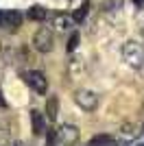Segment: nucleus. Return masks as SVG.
I'll list each match as a JSON object with an SVG mask.
<instances>
[{
  "label": "nucleus",
  "mask_w": 144,
  "mask_h": 146,
  "mask_svg": "<svg viewBox=\"0 0 144 146\" xmlns=\"http://www.w3.org/2000/svg\"><path fill=\"white\" fill-rule=\"evenodd\" d=\"M120 52H122V59H125V63H127L129 68L140 70V68L144 66V46H142V44H138L135 39L125 42Z\"/></svg>",
  "instance_id": "obj_1"
},
{
  "label": "nucleus",
  "mask_w": 144,
  "mask_h": 146,
  "mask_svg": "<svg viewBox=\"0 0 144 146\" xmlns=\"http://www.w3.org/2000/svg\"><path fill=\"white\" fill-rule=\"evenodd\" d=\"M33 48H35L37 52H42V55L50 52V50L55 48V33H53V29L42 26V29L37 31L35 37H33Z\"/></svg>",
  "instance_id": "obj_2"
},
{
  "label": "nucleus",
  "mask_w": 144,
  "mask_h": 146,
  "mask_svg": "<svg viewBox=\"0 0 144 146\" xmlns=\"http://www.w3.org/2000/svg\"><path fill=\"white\" fill-rule=\"evenodd\" d=\"M79 137H81V131H79V127H74V124H61L57 131H55V142L59 146H74L79 142Z\"/></svg>",
  "instance_id": "obj_3"
},
{
  "label": "nucleus",
  "mask_w": 144,
  "mask_h": 146,
  "mask_svg": "<svg viewBox=\"0 0 144 146\" xmlns=\"http://www.w3.org/2000/svg\"><path fill=\"white\" fill-rule=\"evenodd\" d=\"M98 94L92 90H77L74 92V103L81 107L83 111H94L96 107H98Z\"/></svg>",
  "instance_id": "obj_4"
},
{
  "label": "nucleus",
  "mask_w": 144,
  "mask_h": 146,
  "mask_svg": "<svg viewBox=\"0 0 144 146\" xmlns=\"http://www.w3.org/2000/svg\"><path fill=\"white\" fill-rule=\"evenodd\" d=\"M24 81H26V85L35 92V94H46L48 92V81H46V76H44V72H39V70L26 72L24 74Z\"/></svg>",
  "instance_id": "obj_5"
},
{
  "label": "nucleus",
  "mask_w": 144,
  "mask_h": 146,
  "mask_svg": "<svg viewBox=\"0 0 144 146\" xmlns=\"http://www.w3.org/2000/svg\"><path fill=\"white\" fill-rule=\"evenodd\" d=\"M53 26H55V31H59V33H74L77 22H74V18L68 15V13H57V15H53Z\"/></svg>",
  "instance_id": "obj_6"
},
{
  "label": "nucleus",
  "mask_w": 144,
  "mask_h": 146,
  "mask_svg": "<svg viewBox=\"0 0 144 146\" xmlns=\"http://www.w3.org/2000/svg\"><path fill=\"white\" fill-rule=\"evenodd\" d=\"M68 74H70L72 81H79V79L85 74V61L81 59V57L74 55L70 61H68Z\"/></svg>",
  "instance_id": "obj_7"
},
{
  "label": "nucleus",
  "mask_w": 144,
  "mask_h": 146,
  "mask_svg": "<svg viewBox=\"0 0 144 146\" xmlns=\"http://www.w3.org/2000/svg\"><path fill=\"white\" fill-rule=\"evenodd\" d=\"M31 129H33V135L46 133V116H44L42 111H37V109L31 111Z\"/></svg>",
  "instance_id": "obj_8"
},
{
  "label": "nucleus",
  "mask_w": 144,
  "mask_h": 146,
  "mask_svg": "<svg viewBox=\"0 0 144 146\" xmlns=\"http://www.w3.org/2000/svg\"><path fill=\"white\" fill-rule=\"evenodd\" d=\"M20 24H22V15L18 11H5L2 13V24L0 26H7L9 31H15V29H20Z\"/></svg>",
  "instance_id": "obj_9"
},
{
  "label": "nucleus",
  "mask_w": 144,
  "mask_h": 146,
  "mask_svg": "<svg viewBox=\"0 0 144 146\" xmlns=\"http://www.w3.org/2000/svg\"><path fill=\"white\" fill-rule=\"evenodd\" d=\"M122 0H103L101 2V11L105 13V15H118L120 11H122Z\"/></svg>",
  "instance_id": "obj_10"
},
{
  "label": "nucleus",
  "mask_w": 144,
  "mask_h": 146,
  "mask_svg": "<svg viewBox=\"0 0 144 146\" xmlns=\"http://www.w3.org/2000/svg\"><path fill=\"white\" fill-rule=\"evenodd\" d=\"M138 133H140L138 124H125V127L120 129V133H118V140L120 142H133L138 137Z\"/></svg>",
  "instance_id": "obj_11"
},
{
  "label": "nucleus",
  "mask_w": 144,
  "mask_h": 146,
  "mask_svg": "<svg viewBox=\"0 0 144 146\" xmlns=\"http://www.w3.org/2000/svg\"><path fill=\"white\" fill-rule=\"evenodd\" d=\"M57 116H59V100H57V96H50L46 103V118L53 122Z\"/></svg>",
  "instance_id": "obj_12"
},
{
  "label": "nucleus",
  "mask_w": 144,
  "mask_h": 146,
  "mask_svg": "<svg viewBox=\"0 0 144 146\" xmlns=\"http://www.w3.org/2000/svg\"><path fill=\"white\" fill-rule=\"evenodd\" d=\"M29 18L37 20V22H44V20L48 18V11L44 9V7H31L29 9Z\"/></svg>",
  "instance_id": "obj_13"
},
{
  "label": "nucleus",
  "mask_w": 144,
  "mask_h": 146,
  "mask_svg": "<svg viewBox=\"0 0 144 146\" xmlns=\"http://www.w3.org/2000/svg\"><path fill=\"white\" fill-rule=\"evenodd\" d=\"M87 13H90V2L81 5V7L77 9V11L72 13V18H74V22H77V24H81V22H83V20L87 18Z\"/></svg>",
  "instance_id": "obj_14"
},
{
  "label": "nucleus",
  "mask_w": 144,
  "mask_h": 146,
  "mask_svg": "<svg viewBox=\"0 0 144 146\" xmlns=\"http://www.w3.org/2000/svg\"><path fill=\"white\" fill-rule=\"evenodd\" d=\"M114 144H116L114 137H109V135H96L90 146H114Z\"/></svg>",
  "instance_id": "obj_15"
},
{
  "label": "nucleus",
  "mask_w": 144,
  "mask_h": 146,
  "mask_svg": "<svg viewBox=\"0 0 144 146\" xmlns=\"http://www.w3.org/2000/svg\"><path fill=\"white\" fill-rule=\"evenodd\" d=\"M79 46V33H72V37H70V42L66 44V48H68V52H72V50Z\"/></svg>",
  "instance_id": "obj_16"
},
{
  "label": "nucleus",
  "mask_w": 144,
  "mask_h": 146,
  "mask_svg": "<svg viewBox=\"0 0 144 146\" xmlns=\"http://www.w3.org/2000/svg\"><path fill=\"white\" fill-rule=\"evenodd\" d=\"M46 146H59L57 142H55V133H53V135H48V144H46Z\"/></svg>",
  "instance_id": "obj_17"
},
{
  "label": "nucleus",
  "mask_w": 144,
  "mask_h": 146,
  "mask_svg": "<svg viewBox=\"0 0 144 146\" xmlns=\"http://www.w3.org/2000/svg\"><path fill=\"white\" fill-rule=\"evenodd\" d=\"M138 15H140V20H144V5H140V13Z\"/></svg>",
  "instance_id": "obj_18"
},
{
  "label": "nucleus",
  "mask_w": 144,
  "mask_h": 146,
  "mask_svg": "<svg viewBox=\"0 0 144 146\" xmlns=\"http://www.w3.org/2000/svg\"><path fill=\"white\" fill-rule=\"evenodd\" d=\"M140 76H142V79H144V66L140 68Z\"/></svg>",
  "instance_id": "obj_19"
},
{
  "label": "nucleus",
  "mask_w": 144,
  "mask_h": 146,
  "mask_svg": "<svg viewBox=\"0 0 144 146\" xmlns=\"http://www.w3.org/2000/svg\"><path fill=\"white\" fill-rule=\"evenodd\" d=\"M0 105H2V107H5V100H2V94H0Z\"/></svg>",
  "instance_id": "obj_20"
},
{
  "label": "nucleus",
  "mask_w": 144,
  "mask_h": 146,
  "mask_svg": "<svg viewBox=\"0 0 144 146\" xmlns=\"http://www.w3.org/2000/svg\"><path fill=\"white\" fill-rule=\"evenodd\" d=\"M15 146H26V144H22V142H18V144H15Z\"/></svg>",
  "instance_id": "obj_21"
},
{
  "label": "nucleus",
  "mask_w": 144,
  "mask_h": 146,
  "mask_svg": "<svg viewBox=\"0 0 144 146\" xmlns=\"http://www.w3.org/2000/svg\"><path fill=\"white\" fill-rule=\"evenodd\" d=\"M0 129H2V127H0ZM2 135H5V131H0V137H2Z\"/></svg>",
  "instance_id": "obj_22"
},
{
  "label": "nucleus",
  "mask_w": 144,
  "mask_h": 146,
  "mask_svg": "<svg viewBox=\"0 0 144 146\" xmlns=\"http://www.w3.org/2000/svg\"><path fill=\"white\" fill-rule=\"evenodd\" d=\"M142 39H144V26H142Z\"/></svg>",
  "instance_id": "obj_23"
},
{
  "label": "nucleus",
  "mask_w": 144,
  "mask_h": 146,
  "mask_svg": "<svg viewBox=\"0 0 144 146\" xmlns=\"http://www.w3.org/2000/svg\"><path fill=\"white\" fill-rule=\"evenodd\" d=\"M0 24H2V13H0Z\"/></svg>",
  "instance_id": "obj_24"
}]
</instances>
